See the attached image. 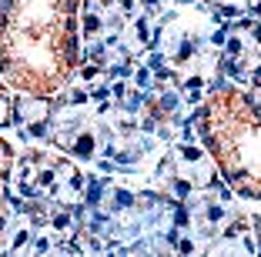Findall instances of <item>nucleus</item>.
Returning <instances> with one entry per match:
<instances>
[{
    "instance_id": "f257e3e1",
    "label": "nucleus",
    "mask_w": 261,
    "mask_h": 257,
    "mask_svg": "<svg viewBox=\"0 0 261 257\" xmlns=\"http://www.w3.org/2000/svg\"><path fill=\"white\" fill-rule=\"evenodd\" d=\"M81 0H0V74L20 94L54 97L77 70Z\"/></svg>"
},
{
    "instance_id": "f03ea898",
    "label": "nucleus",
    "mask_w": 261,
    "mask_h": 257,
    "mask_svg": "<svg viewBox=\"0 0 261 257\" xmlns=\"http://www.w3.org/2000/svg\"><path fill=\"white\" fill-rule=\"evenodd\" d=\"M198 134L221 177L261 201V104L238 87H218L198 113Z\"/></svg>"
},
{
    "instance_id": "7ed1b4c3",
    "label": "nucleus",
    "mask_w": 261,
    "mask_h": 257,
    "mask_svg": "<svg viewBox=\"0 0 261 257\" xmlns=\"http://www.w3.org/2000/svg\"><path fill=\"white\" fill-rule=\"evenodd\" d=\"M10 167H14V147L7 140H0V190H4V184L10 177Z\"/></svg>"
}]
</instances>
